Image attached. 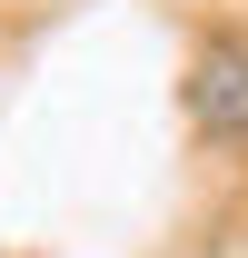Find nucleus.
Segmentation results:
<instances>
[{
  "mask_svg": "<svg viewBox=\"0 0 248 258\" xmlns=\"http://www.w3.org/2000/svg\"><path fill=\"white\" fill-rule=\"evenodd\" d=\"M179 109L209 149H248V20L209 30L189 50V80H179Z\"/></svg>",
  "mask_w": 248,
  "mask_h": 258,
  "instance_id": "f257e3e1",
  "label": "nucleus"
}]
</instances>
